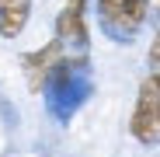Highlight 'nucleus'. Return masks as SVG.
Listing matches in <instances>:
<instances>
[{
  "instance_id": "6e6552de",
  "label": "nucleus",
  "mask_w": 160,
  "mask_h": 157,
  "mask_svg": "<svg viewBox=\"0 0 160 157\" xmlns=\"http://www.w3.org/2000/svg\"><path fill=\"white\" fill-rule=\"evenodd\" d=\"M157 18H160V0H157Z\"/></svg>"
},
{
  "instance_id": "0eeeda50",
  "label": "nucleus",
  "mask_w": 160,
  "mask_h": 157,
  "mask_svg": "<svg viewBox=\"0 0 160 157\" xmlns=\"http://www.w3.org/2000/svg\"><path fill=\"white\" fill-rule=\"evenodd\" d=\"M146 60H150V70H153V73H160V32H157V35H153V42H150V56H146Z\"/></svg>"
},
{
  "instance_id": "f257e3e1",
  "label": "nucleus",
  "mask_w": 160,
  "mask_h": 157,
  "mask_svg": "<svg viewBox=\"0 0 160 157\" xmlns=\"http://www.w3.org/2000/svg\"><path fill=\"white\" fill-rule=\"evenodd\" d=\"M45 108L56 122H70L80 105L94 94V73H91V60L87 52H66L56 63L49 84H45Z\"/></svg>"
},
{
  "instance_id": "39448f33",
  "label": "nucleus",
  "mask_w": 160,
  "mask_h": 157,
  "mask_svg": "<svg viewBox=\"0 0 160 157\" xmlns=\"http://www.w3.org/2000/svg\"><path fill=\"white\" fill-rule=\"evenodd\" d=\"M94 11H98V24H101V32L108 35L112 42H132V35L139 32L136 24H132L129 11H125V0H98Z\"/></svg>"
},
{
  "instance_id": "423d86ee",
  "label": "nucleus",
  "mask_w": 160,
  "mask_h": 157,
  "mask_svg": "<svg viewBox=\"0 0 160 157\" xmlns=\"http://www.w3.org/2000/svg\"><path fill=\"white\" fill-rule=\"evenodd\" d=\"M28 14H32V0H0V35L4 39L21 35L28 24Z\"/></svg>"
},
{
  "instance_id": "f03ea898",
  "label": "nucleus",
  "mask_w": 160,
  "mask_h": 157,
  "mask_svg": "<svg viewBox=\"0 0 160 157\" xmlns=\"http://www.w3.org/2000/svg\"><path fill=\"white\" fill-rule=\"evenodd\" d=\"M129 133L143 147H157L160 143V73H146L139 81V94L129 115Z\"/></svg>"
},
{
  "instance_id": "20e7f679",
  "label": "nucleus",
  "mask_w": 160,
  "mask_h": 157,
  "mask_svg": "<svg viewBox=\"0 0 160 157\" xmlns=\"http://www.w3.org/2000/svg\"><path fill=\"white\" fill-rule=\"evenodd\" d=\"M87 0H66L56 14V39L66 52H87Z\"/></svg>"
},
{
  "instance_id": "7ed1b4c3",
  "label": "nucleus",
  "mask_w": 160,
  "mask_h": 157,
  "mask_svg": "<svg viewBox=\"0 0 160 157\" xmlns=\"http://www.w3.org/2000/svg\"><path fill=\"white\" fill-rule=\"evenodd\" d=\"M63 56H66V45H63L59 39H52V42H45V45H38V49H32V52H24L21 70H24V81H28V91H32V94H42V91H45L52 70H56V63H59Z\"/></svg>"
}]
</instances>
